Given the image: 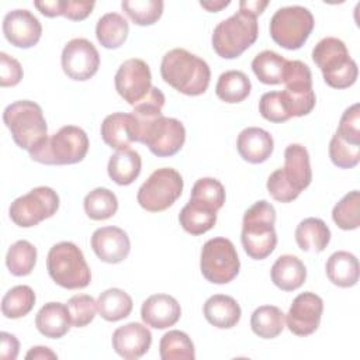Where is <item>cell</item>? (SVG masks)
I'll return each instance as SVG.
<instances>
[{
    "label": "cell",
    "instance_id": "obj_1",
    "mask_svg": "<svg viewBox=\"0 0 360 360\" xmlns=\"http://www.w3.org/2000/svg\"><path fill=\"white\" fill-rule=\"evenodd\" d=\"M160 75L169 86L186 96L204 94L211 79L208 63L183 48H174L165 53Z\"/></svg>",
    "mask_w": 360,
    "mask_h": 360
},
{
    "label": "cell",
    "instance_id": "obj_2",
    "mask_svg": "<svg viewBox=\"0 0 360 360\" xmlns=\"http://www.w3.org/2000/svg\"><path fill=\"white\" fill-rule=\"evenodd\" d=\"M276 210L266 201H256L245 211L242 221V246L246 255L255 260L270 256L277 245Z\"/></svg>",
    "mask_w": 360,
    "mask_h": 360
},
{
    "label": "cell",
    "instance_id": "obj_3",
    "mask_svg": "<svg viewBox=\"0 0 360 360\" xmlns=\"http://www.w3.org/2000/svg\"><path fill=\"white\" fill-rule=\"evenodd\" d=\"M89 150L87 134L76 125H65L58 132L46 136L28 153L34 162L62 166L82 162Z\"/></svg>",
    "mask_w": 360,
    "mask_h": 360
},
{
    "label": "cell",
    "instance_id": "obj_4",
    "mask_svg": "<svg viewBox=\"0 0 360 360\" xmlns=\"http://www.w3.org/2000/svg\"><path fill=\"white\" fill-rule=\"evenodd\" d=\"M312 60L322 72L325 83L333 89H347L357 80V65L339 38H322L312 49Z\"/></svg>",
    "mask_w": 360,
    "mask_h": 360
},
{
    "label": "cell",
    "instance_id": "obj_5",
    "mask_svg": "<svg viewBox=\"0 0 360 360\" xmlns=\"http://www.w3.org/2000/svg\"><path fill=\"white\" fill-rule=\"evenodd\" d=\"M3 121L17 146L31 150L48 136V125L42 108L30 100H18L3 111Z\"/></svg>",
    "mask_w": 360,
    "mask_h": 360
},
{
    "label": "cell",
    "instance_id": "obj_6",
    "mask_svg": "<svg viewBox=\"0 0 360 360\" xmlns=\"http://www.w3.org/2000/svg\"><path fill=\"white\" fill-rule=\"evenodd\" d=\"M49 277L62 288L79 290L91 281L90 267L83 252L73 242H59L53 245L46 257Z\"/></svg>",
    "mask_w": 360,
    "mask_h": 360
},
{
    "label": "cell",
    "instance_id": "obj_7",
    "mask_svg": "<svg viewBox=\"0 0 360 360\" xmlns=\"http://www.w3.org/2000/svg\"><path fill=\"white\" fill-rule=\"evenodd\" d=\"M259 35L257 20L243 11H238L229 18L221 21L212 32V49L224 59L240 56Z\"/></svg>",
    "mask_w": 360,
    "mask_h": 360
},
{
    "label": "cell",
    "instance_id": "obj_8",
    "mask_svg": "<svg viewBox=\"0 0 360 360\" xmlns=\"http://www.w3.org/2000/svg\"><path fill=\"white\" fill-rule=\"evenodd\" d=\"M132 135L135 142H141L158 158L176 155L186 142V128L181 121L170 117H156L142 124H134Z\"/></svg>",
    "mask_w": 360,
    "mask_h": 360
},
{
    "label": "cell",
    "instance_id": "obj_9",
    "mask_svg": "<svg viewBox=\"0 0 360 360\" xmlns=\"http://www.w3.org/2000/svg\"><path fill=\"white\" fill-rule=\"evenodd\" d=\"M314 25V15L307 7H281L270 20V37L281 48L300 49L309 38Z\"/></svg>",
    "mask_w": 360,
    "mask_h": 360
},
{
    "label": "cell",
    "instance_id": "obj_10",
    "mask_svg": "<svg viewBox=\"0 0 360 360\" xmlns=\"http://www.w3.org/2000/svg\"><path fill=\"white\" fill-rule=\"evenodd\" d=\"M183 177L172 167L155 170L139 187L138 204L149 212H160L172 207L183 193Z\"/></svg>",
    "mask_w": 360,
    "mask_h": 360
},
{
    "label": "cell",
    "instance_id": "obj_11",
    "mask_svg": "<svg viewBox=\"0 0 360 360\" xmlns=\"http://www.w3.org/2000/svg\"><path fill=\"white\" fill-rule=\"evenodd\" d=\"M240 262L233 243L226 238H212L201 249L200 270L212 284H228L239 273Z\"/></svg>",
    "mask_w": 360,
    "mask_h": 360
},
{
    "label": "cell",
    "instance_id": "obj_12",
    "mask_svg": "<svg viewBox=\"0 0 360 360\" xmlns=\"http://www.w3.org/2000/svg\"><path fill=\"white\" fill-rule=\"evenodd\" d=\"M59 208V195L46 186H39L27 194L15 198L8 214L11 221L21 228H31L56 214Z\"/></svg>",
    "mask_w": 360,
    "mask_h": 360
},
{
    "label": "cell",
    "instance_id": "obj_13",
    "mask_svg": "<svg viewBox=\"0 0 360 360\" xmlns=\"http://www.w3.org/2000/svg\"><path fill=\"white\" fill-rule=\"evenodd\" d=\"M114 84L117 93L134 107L152 89V75L148 63L138 58L127 59L120 65Z\"/></svg>",
    "mask_w": 360,
    "mask_h": 360
},
{
    "label": "cell",
    "instance_id": "obj_14",
    "mask_svg": "<svg viewBox=\"0 0 360 360\" xmlns=\"http://www.w3.org/2000/svg\"><path fill=\"white\" fill-rule=\"evenodd\" d=\"M60 63L68 77L72 80L84 82L97 73L100 66V55L89 39L73 38L65 45Z\"/></svg>",
    "mask_w": 360,
    "mask_h": 360
},
{
    "label": "cell",
    "instance_id": "obj_15",
    "mask_svg": "<svg viewBox=\"0 0 360 360\" xmlns=\"http://www.w3.org/2000/svg\"><path fill=\"white\" fill-rule=\"evenodd\" d=\"M323 301L312 291L298 294L285 315L287 328L297 336L312 335L321 323Z\"/></svg>",
    "mask_w": 360,
    "mask_h": 360
},
{
    "label": "cell",
    "instance_id": "obj_16",
    "mask_svg": "<svg viewBox=\"0 0 360 360\" xmlns=\"http://www.w3.org/2000/svg\"><path fill=\"white\" fill-rule=\"evenodd\" d=\"M3 34L13 46L28 49L41 39L42 25L30 10L17 8L4 15Z\"/></svg>",
    "mask_w": 360,
    "mask_h": 360
},
{
    "label": "cell",
    "instance_id": "obj_17",
    "mask_svg": "<svg viewBox=\"0 0 360 360\" xmlns=\"http://www.w3.org/2000/svg\"><path fill=\"white\" fill-rule=\"evenodd\" d=\"M91 249L101 262L117 264L128 257L131 242L124 229L118 226H103L93 232Z\"/></svg>",
    "mask_w": 360,
    "mask_h": 360
},
{
    "label": "cell",
    "instance_id": "obj_18",
    "mask_svg": "<svg viewBox=\"0 0 360 360\" xmlns=\"http://www.w3.org/2000/svg\"><path fill=\"white\" fill-rule=\"evenodd\" d=\"M111 343L118 356L127 360H135L149 350L152 345V333L145 325L129 322L112 332Z\"/></svg>",
    "mask_w": 360,
    "mask_h": 360
},
{
    "label": "cell",
    "instance_id": "obj_19",
    "mask_svg": "<svg viewBox=\"0 0 360 360\" xmlns=\"http://www.w3.org/2000/svg\"><path fill=\"white\" fill-rule=\"evenodd\" d=\"M283 180L298 194L305 190L312 180L309 153L305 146L291 143L284 150V167L278 169Z\"/></svg>",
    "mask_w": 360,
    "mask_h": 360
},
{
    "label": "cell",
    "instance_id": "obj_20",
    "mask_svg": "<svg viewBox=\"0 0 360 360\" xmlns=\"http://www.w3.org/2000/svg\"><path fill=\"white\" fill-rule=\"evenodd\" d=\"M181 308L177 300L169 294H153L141 307V318L145 325L155 329H166L177 323Z\"/></svg>",
    "mask_w": 360,
    "mask_h": 360
},
{
    "label": "cell",
    "instance_id": "obj_21",
    "mask_svg": "<svg viewBox=\"0 0 360 360\" xmlns=\"http://www.w3.org/2000/svg\"><path fill=\"white\" fill-rule=\"evenodd\" d=\"M236 149L243 160L259 165L271 156L274 141L270 132L266 129L259 127H248L238 135Z\"/></svg>",
    "mask_w": 360,
    "mask_h": 360
},
{
    "label": "cell",
    "instance_id": "obj_22",
    "mask_svg": "<svg viewBox=\"0 0 360 360\" xmlns=\"http://www.w3.org/2000/svg\"><path fill=\"white\" fill-rule=\"evenodd\" d=\"M202 312L207 322L218 329H231L236 326L242 315L236 300L225 294L210 297L202 307Z\"/></svg>",
    "mask_w": 360,
    "mask_h": 360
},
{
    "label": "cell",
    "instance_id": "obj_23",
    "mask_svg": "<svg viewBox=\"0 0 360 360\" xmlns=\"http://www.w3.org/2000/svg\"><path fill=\"white\" fill-rule=\"evenodd\" d=\"M70 316L66 304L48 302L35 316V326L41 335L49 339L65 336L70 328Z\"/></svg>",
    "mask_w": 360,
    "mask_h": 360
},
{
    "label": "cell",
    "instance_id": "obj_24",
    "mask_svg": "<svg viewBox=\"0 0 360 360\" xmlns=\"http://www.w3.org/2000/svg\"><path fill=\"white\" fill-rule=\"evenodd\" d=\"M271 281L283 291L298 290L307 278L304 263L292 255H283L271 266Z\"/></svg>",
    "mask_w": 360,
    "mask_h": 360
},
{
    "label": "cell",
    "instance_id": "obj_25",
    "mask_svg": "<svg viewBox=\"0 0 360 360\" xmlns=\"http://www.w3.org/2000/svg\"><path fill=\"white\" fill-rule=\"evenodd\" d=\"M326 276L329 281L338 287L349 288L359 281V260L346 250H338L332 253L326 262Z\"/></svg>",
    "mask_w": 360,
    "mask_h": 360
},
{
    "label": "cell",
    "instance_id": "obj_26",
    "mask_svg": "<svg viewBox=\"0 0 360 360\" xmlns=\"http://www.w3.org/2000/svg\"><path fill=\"white\" fill-rule=\"evenodd\" d=\"M101 138L104 143L117 150L129 149L134 142L132 117L125 112H112L103 120Z\"/></svg>",
    "mask_w": 360,
    "mask_h": 360
},
{
    "label": "cell",
    "instance_id": "obj_27",
    "mask_svg": "<svg viewBox=\"0 0 360 360\" xmlns=\"http://www.w3.org/2000/svg\"><path fill=\"white\" fill-rule=\"evenodd\" d=\"M295 242L302 252H323L330 240V229L319 218H305L295 228Z\"/></svg>",
    "mask_w": 360,
    "mask_h": 360
},
{
    "label": "cell",
    "instance_id": "obj_28",
    "mask_svg": "<svg viewBox=\"0 0 360 360\" xmlns=\"http://www.w3.org/2000/svg\"><path fill=\"white\" fill-rule=\"evenodd\" d=\"M142 159L136 150H117L108 160L107 172L110 179L118 186H129L141 174Z\"/></svg>",
    "mask_w": 360,
    "mask_h": 360
},
{
    "label": "cell",
    "instance_id": "obj_29",
    "mask_svg": "<svg viewBox=\"0 0 360 360\" xmlns=\"http://www.w3.org/2000/svg\"><path fill=\"white\" fill-rule=\"evenodd\" d=\"M179 222L187 233L198 236L212 229L217 222V211L198 201L188 200L179 214Z\"/></svg>",
    "mask_w": 360,
    "mask_h": 360
},
{
    "label": "cell",
    "instance_id": "obj_30",
    "mask_svg": "<svg viewBox=\"0 0 360 360\" xmlns=\"http://www.w3.org/2000/svg\"><path fill=\"white\" fill-rule=\"evenodd\" d=\"M132 307L131 295L121 288H108L97 298V312L108 322H117L129 316Z\"/></svg>",
    "mask_w": 360,
    "mask_h": 360
},
{
    "label": "cell",
    "instance_id": "obj_31",
    "mask_svg": "<svg viewBox=\"0 0 360 360\" xmlns=\"http://www.w3.org/2000/svg\"><path fill=\"white\" fill-rule=\"evenodd\" d=\"M129 32L128 21L118 13H107L101 15L96 25L97 41L107 49L120 48Z\"/></svg>",
    "mask_w": 360,
    "mask_h": 360
},
{
    "label": "cell",
    "instance_id": "obj_32",
    "mask_svg": "<svg viewBox=\"0 0 360 360\" xmlns=\"http://www.w3.org/2000/svg\"><path fill=\"white\" fill-rule=\"evenodd\" d=\"M252 83L249 77L240 70H226L224 72L215 84V94L219 100L235 104L240 103L250 94Z\"/></svg>",
    "mask_w": 360,
    "mask_h": 360
},
{
    "label": "cell",
    "instance_id": "obj_33",
    "mask_svg": "<svg viewBox=\"0 0 360 360\" xmlns=\"http://www.w3.org/2000/svg\"><path fill=\"white\" fill-rule=\"evenodd\" d=\"M285 316L278 307L262 305L250 316V328L262 339H274L284 329Z\"/></svg>",
    "mask_w": 360,
    "mask_h": 360
},
{
    "label": "cell",
    "instance_id": "obj_34",
    "mask_svg": "<svg viewBox=\"0 0 360 360\" xmlns=\"http://www.w3.org/2000/svg\"><path fill=\"white\" fill-rule=\"evenodd\" d=\"M287 59L274 51L266 49L257 53L252 60V70L264 84H280L284 79Z\"/></svg>",
    "mask_w": 360,
    "mask_h": 360
},
{
    "label": "cell",
    "instance_id": "obj_35",
    "mask_svg": "<svg viewBox=\"0 0 360 360\" xmlns=\"http://www.w3.org/2000/svg\"><path fill=\"white\" fill-rule=\"evenodd\" d=\"M83 207L90 219L104 221L115 215L118 210V200L111 190L97 187L84 197Z\"/></svg>",
    "mask_w": 360,
    "mask_h": 360
},
{
    "label": "cell",
    "instance_id": "obj_36",
    "mask_svg": "<svg viewBox=\"0 0 360 360\" xmlns=\"http://www.w3.org/2000/svg\"><path fill=\"white\" fill-rule=\"evenodd\" d=\"M159 354L162 360H194L195 349L187 333L174 329L162 336Z\"/></svg>",
    "mask_w": 360,
    "mask_h": 360
},
{
    "label": "cell",
    "instance_id": "obj_37",
    "mask_svg": "<svg viewBox=\"0 0 360 360\" xmlns=\"http://www.w3.org/2000/svg\"><path fill=\"white\" fill-rule=\"evenodd\" d=\"M37 263V249L28 240L14 242L6 255V266L8 271L15 277L28 276Z\"/></svg>",
    "mask_w": 360,
    "mask_h": 360
},
{
    "label": "cell",
    "instance_id": "obj_38",
    "mask_svg": "<svg viewBox=\"0 0 360 360\" xmlns=\"http://www.w3.org/2000/svg\"><path fill=\"white\" fill-rule=\"evenodd\" d=\"M35 305V292L30 285L10 288L1 300V312L8 319H18L31 312Z\"/></svg>",
    "mask_w": 360,
    "mask_h": 360
},
{
    "label": "cell",
    "instance_id": "obj_39",
    "mask_svg": "<svg viewBox=\"0 0 360 360\" xmlns=\"http://www.w3.org/2000/svg\"><path fill=\"white\" fill-rule=\"evenodd\" d=\"M333 222L343 231H353L360 226V193L349 191L332 210Z\"/></svg>",
    "mask_w": 360,
    "mask_h": 360
},
{
    "label": "cell",
    "instance_id": "obj_40",
    "mask_svg": "<svg viewBox=\"0 0 360 360\" xmlns=\"http://www.w3.org/2000/svg\"><path fill=\"white\" fill-rule=\"evenodd\" d=\"M163 1L162 0H124L121 3L125 14L136 25H152L163 14Z\"/></svg>",
    "mask_w": 360,
    "mask_h": 360
},
{
    "label": "cell",
    "instance_id": "obj_41",
    "mask_svg": "<svg viewBox=\"0 0 360 360\" xmlns=\"http://www.w3.org/2000/svg\"><path fill=\"white\" fill-rule=\"evenodd\" d=\"M190 200L198 201L218 212V210H221L225 202V188L219 180L212 177H202L194 183Z\"/></svg>",
    "mask_w": 360,
    "mask_h": 360
},
{
    "label": "cell",
    "instance_id": "obj_42",
    "mask_svg": "<svg viewBox=\"0 0 360 360\" xmlns=\"http://www.w3.org/2000/svg\"><path fill=\"white\" fill-rule=\"evenodd\" d=\"M66 308L69 311L72 326L84 328L96 316L97 301L91 295L76 294L68 300Z\"/></svg>",
    "mask_w": 360,
    "mask_h": 360
},
{
    "label": "cell",
    "instance_id": "obj_43",
    "mask_svg": "<svg viewBox=\"0 0 360 360\" xmlns=\"http://www.w3.org/2000/svg\"><path fill=\"white\" fill-rule=\"evenodd\" d=\"M283 83L285 90L295 93L314 91L312 89V75L308 65L301 60H287Z\"/></svg>",
    "mask_w": 360,
    "mask_h": 360
},
{
    "label": "cell",
    "instance_id": "obj_44",
    "mask_svg": "<svg viewBox=\"0 0 360 360\" xmlns=\"http://www.w3.org/2000/svg\"><path fill=\"white\" fill-rule=\"evenodd\" d=\"M329 158L335 166L352 169L360 162V145L349 143L335 134L329 142Z\"/></svg>",
    "mask_w": 360,
    "mask_h": 360
},
{
    "label": "cell",
    "instance_id": "obj_45",
    "mask_svg": "<svg viewBox=\"0 0 360 360\" xmlns=\"http://www.w3.org/2000/svg\"><path fill=\"white\" fill-rule=\"evenodd\" d=\"M340 139L360 145V104L354 103L345 110L335 132Z\"/></svg>",
    "mask_w": 360,
    "mask_h": 360
},
{
    "label": "cell",
    "instance_id": "obj_46",
    "mask_svg": "<svg viewBox=\"0 0 360 360\" xmlns=\"http://www.w3.org/2000/svg\"><path fill=\"white\" fill-rule=\"evenodd\" d=\"M259 112L264 120L276 124H281L290 120L280 91L264 93L259 101Z\"/></svg>",
    "mask_w": 360,
    "mask_h": 360
},
{
    "label": "cell",
    "instance_id": "obj_47",
    "mask_svg": "<svg viewBox=\"0 0 360 360\" xmlns=\"http://www.w3.org/2000/svg\"><path fill=\"white\" fill-rule=\"evenodd\" d=\"M22 68L20 62L7 55L6 52L0 53V86L1 87H13L17 86L22 79Z\"/></svg>",
    "mask_w": 360,
    "mask_h": 360
},
{
    "label": "cell",
    "instance_id": "obj_48",
    "mask_svg": "<svg viewBox=\"0 0 360 360\" xmlns=\"http://www.w3.org/2000/svg\"><path fill=\"white\" fill-rule=\"evenodd\" d=\"M267 191L269 194L278 202H291L294 201L300 194L297 191H294L280 176L278 169L274 170L269 179H267Z\"/></svg>",
    "mask_w": 360,
    "mask_h": 360
},
{
    "label": "cell",
    "instance_id": "obj_49",
    "mask_svg": "<svg viewBox=\"0 0 360 360\" xmlns=\"http://www.w3.org/2000/svg\"><path fill=\"white\" fill-rule=\"evenodd\" d=\"M96 3L94 1H75V0H68L63 1V8H62V15L66 17L68 20L72 21H82L87 18Z\"/></svg>",
    "mask_w": 360,
    "mask_h": 360
},
{
    "label": "cell",
    "instance_id": "obj_50",
    "mask_svg": "<svg viewBox=\"0 0 360 360\" xmlns=\"http://www.w3.org/2000/svg\"><path fill=\"white\" fill-rule=\"evenodd\" d=\"M20 352V342L18 339L8 333L1 332L0 333V357L3 360H15Z\"/></svg>",
    "mask_w": 360,
    "mask_h": 360
},
{
    "label": "cell",
    "instance_id": "obj_51",
    "mask_svg": "<svg viewBox=\"0 0 360 360\" xmlns=\"http://www.w3.org/2000/svg\"><path fill=\"white\" fill-rule=\"evenodd\" d=\"M34 6L44 14L45 17L53 18L58 15H62L63 1L62 0H52V1H35Z\"/></svg>",
    "mask_w": 360,
    "mask_h": 360
},
{
    "label": "cell",
    "instance_id": "obj_52",
    "mask_svg": "<svg viewBox=\"0 0 360 360\" xmlns=\"http://www.w3.org/2000/svg\"><path fill=\"white\" fill-rule=\"evenodd\" d=\"M267 4H269V1H266V0L264 1H262V0H242V1H239V10L257 18V15H260L264 11Z\"/></svg>",
    "mask_w": 360,
    "mask_h": 360
},
{
    "label": "cell",
    "instance_id": "obj_53",
    "mask_svg": "<svg viewBox=\"0 0 360 360\" xmlns=\"http://www.w3.org/2000/svg\"><path fill=\"white\" fill-rule=\"evenodd\" d=\"M56 353H53L49 347L46 346H35L28 350L25 354L27 360H46V359H56Z\"/></svg>",
    "mask_w": 360,
    "mask_h": 360
},
{
    "label": "cell",
    "instance_id": "obj_54",
    "mask_svg": "<svg viewBox=\"0 0 360 360\" xmlns=\"http://www.w3.org/2000/svg\"><path fill=\"white\" fill-rule=\"evenodd\" d=\"M231 4L229 0H210V1H200V6L202 8H205L207 11H211V13H217V11H221L222 8L228 7Z\"/></svg>",
    "mask_w": 360,
    "mask_h": 360
}]
</instances>
